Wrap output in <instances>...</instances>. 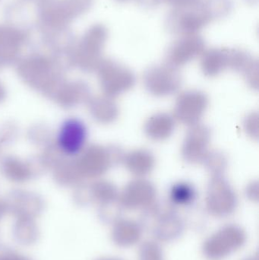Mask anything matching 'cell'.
I'll list each match as a JSON object with an SVG mask.
<instances>
[{"instance_id":"1","label":"cell","mask_w":259,"mask_h":260,"mask_svg":"<svg viewBox=\"0 0 259 260\" xmlns=\"http://www.w3.org/2000/svg\"><path fill=\"white\" fill-rule=\"evenodd\" d=\"M232 0H200L196 4L173 8L165 19L166 29L175 35H196L209 23L228 16Z\"/></svg>"},{"instance_id":"2","label":"cell","mask_w":259,"mask_h":260,"mask_svg":"<svg viewBox=\"0 0 259 260\" xmlns=\"http://www.w3.org/2000/svg\"><path fill=\"white\" fill-rule=\"evenodd\" d=\"M247 236L243 228L227 224L207 238L202 246L204 256L210 260H221L240 250L246 244Z\"/></svg>"},{"instance_id":"3","label":"cell","mask_w":259,"mask_h":260,"mask_svg":"<svg viewBox=\"0 0 259 260\" xmlns=\"http://www.w3.org/2000/svg\"><path fill=\"white\" fill-rule=\"evenodd\" d=\"M38 25L47 29L68 27L75 20L66 0H38Z\"/></svg>"},{"instance_id":"4","label":"cell","mask_w":259,"mask_h":260,"mask_svg":"<svg viewBox=\"0 0 259 260\" xmlns=\"http://www.w3.org/2000/svg\"><path fill=\"white\" fill-rule=\"evenodd\" d=\"M85 139L83 124L76 119H68L62 123L57 133V146L67 156L77 154L82 149Z\"/></svg>"},{"instance_id":"5","label":"cell","mask_w":259,"mask_h":260,"mask_svg":"<svg viewBox=\"0 0 259 260\" xmlns=\"http://www.w3.org/2000/svg\"><path fill=\"white\" fill-rule=\"evenodd\" d=\"M32 26L21 27L12 24H0V58L10 59L17 54L29 39Z\"/></svg>"},{"instance_id":"6","label":"cell","mask_w":259,"mask_h":260,"mask_svg":"<svg viewBox=\"0 0 259 260\" xmlns=\"http://www.w3.org/2000/svg\"><path fill=\"white\" fill-rule=\"evenodd\" d=\"M107 27L103 24L91 25L84 34L79 47V53L83 61L91 60L100 54L108 38Z\"/></svg>"},{"instance_id":"7","label":"cell","mask_w":259,"mask_h":260,"mask_svg":"<svg viewBox=\"0 0 259 260\" xmlns=\"http://www.w3.org/2000/svg\"><path fill=\"white\" fill-rule=\"evenodd\" d=\"M205 48V41L198 35H182L169 51V56L175 62H184L197 56Z\"/></svg>"},{"instance_id":"8","label":"cell","mask_w":259,"mask_h":260,"mask_svg":"<svg viewBox=\"0 0 259 260\" xmlns=\"http://www.w3.org/2000/svg\"><path fill=\"white\" fill-rule=\"evenodd\" d=\"M144 228L132 220H120L114 224L112 239L116 245L129 247L139 242Z\"/></svg>"},{"instance_id":"9","label":"cell","mask_w":259,"mask_h":260,"mask_svg":"<svg viewBox=\"0 0 259 260\" xmlns=\"http://www.w3.org/2000/svg\"><path fill=\"white\" fill-rule=\"evenodd\" d=\"M150 230L154 238L158 241L170 242L182 235L184 228L182 221L177 217L165 215L157 220Z\"/></svg>"},{"instance_id":"10","label":"cell","mask_w":259,"mask_h":260,"mask_svg":"<svg viewBox=\"0 0 259 260\" xmlns=\"http://www.w3.org/2000/svg\"><path fill=\"white\" fill-rule=\"evenodd\" d=\"M13 228V235L17 241L23 245H30L36 242L39 231L32 218H18Z\"/></svg>"},{"instance_id":"11","label":"cell","mask_w":259,"mask_h":260,"mask_svg":"<svg viewBox=\"0 0 259 260\" xmlns=\"http://www.w3.org/2000/svg\"><path fill=\"white\" fill-rule=\"evenodd\" d=\"M139 260H164L161 246L156 241H147L140 247Z\"/></svg>"},{"instance_id":"12","label":"cell","mask_w":259,"mask_h":260,"mask_svg":"<svg viewBox=\"0 0 259 260\" xmlns=\"http://www.w3.org/2000/svg\"><path fill=\"white\" fill-rule=\"evenodd\" d=\"M0 260H32L28 256L14 250H6L0 252Z\"/></svg>"},{"instance_id":"13","label":"cell","mask_w":259,"mask_h":260,"mask_svg":"<svg viewBox=\"0 0 259 260\" xmlns=\"http://www.w3.org/2000/svg\"><path fill=\"white\" fill-rule=\"evenodd\" d=\"M164 3H168L173 8L184 7V6H191L196 4L200 0H163Z\"/></svg>"},{"instance_id":"14","label":"cell","mask_w":259,"mask_h":260,"mask_svg":"<svg viewBox=\"0 0 259 260\" xmlns=\"http://www.w3.org/2000/svg\"><path fill=\"white\" fill-rule=\"evenodd\" d=\"M98 260H122V259H117V258L108 257V258H102V259H98Z\"/></svg>"},{"instance_id":"15","label":"cell","mask_w":259,"mask_h":260,"mask_svg":"<svg viewBox=\"0 0 259 260\" xmlns=\"http://www.w3.org/2000/svg\"><path fill=\"white\" fill-rule=\"evenodd\" d=\"M118 3H127V2L131 1V0H116Z\"/></svg>"},{"instance_id":"16","label":"cell","mask_w":259,"mask_h":260,"mask_svg":"<svg viewBox=\"0 0 259 260\" xmlns=\"http://www.w3.org/2000/svg\"><path fill=\"white\" fill-rule=\"evenodd\" d=\"M244 260H258V259H257L256 256H255V257H253V256H252V257L247 258V259Z\"/></svg>"},{"instance_id":"17","label":"cell","mask_w":259,"mask_h":260,"mask_svg":"<svg viewBox=\"0 0 259 260\" xmlns=\"http://www.w3.org/2000/svg\"><path fill=\"white\" fill-rule=\"evenodd\" d=\"M22 1H24V2H32V1H34V0H22Z\"/></svg>"},{"instance_id":"18","label":"cell","mask_w":259,"mask_h":260,"mask_svg":"<svg viewBox=\"0 0 259 260\" xmlns=\"http://www.w3.org/2000/svg\"><path fill=\"white\" fill-rule=\"evenodd\" d=\"M2 213H0V216H1Z\"/></svg>"}]
</instances>
